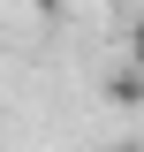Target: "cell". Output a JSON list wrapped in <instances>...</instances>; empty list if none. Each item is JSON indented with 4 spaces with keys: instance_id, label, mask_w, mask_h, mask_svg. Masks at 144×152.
Masks as SVG:
<instances>
[{
    "instance_id": "1",
    "label": "cell",
    "mask_w": 144,
    "mask_h": 152,
    "mask_svg": "<svg viewBox=\"0 0 144 152\" xmlns=\"http://www.w3.org/2000/svg\"><path fill=\"white\" fill-rule=\"evenodd\" d=\"M137 69H144V23H137Z\"/></svg>"
}]
</instances>
